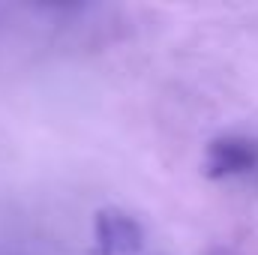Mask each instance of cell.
Listing matches in <instances>:
<instances>
[{
    "mask_svg": "<svg viewBox=\"0 0 258 255\" xmlns=\"http://www.w3.org/2000/svg\"><path fill=\"white\" fill-rule=\"evenodd\" d=\"M258 168V141L228 135L210 144L207 150V171L213 177H234Z\"/></svg>",
    "mask_w": 258,
    "mask_h": 255,
    "instance_id": "1",
    "label": "cell"
},
{
    "mask_svg": "<svg viewBox=\"0 0 258 255\" xmlns=\"http://www.w3.org/2000/svg\"><path fill=\"white\" fill-rule=\"evenodd\" d=\"M96 234H99V243L108 255H129L141 246V225L120 210L99 213Z\"/></svg>",
    "mask_w": 258,
    "mask_h": 255,
    "instance_id": "2",
    "label": "cell"
}]
</instances>
